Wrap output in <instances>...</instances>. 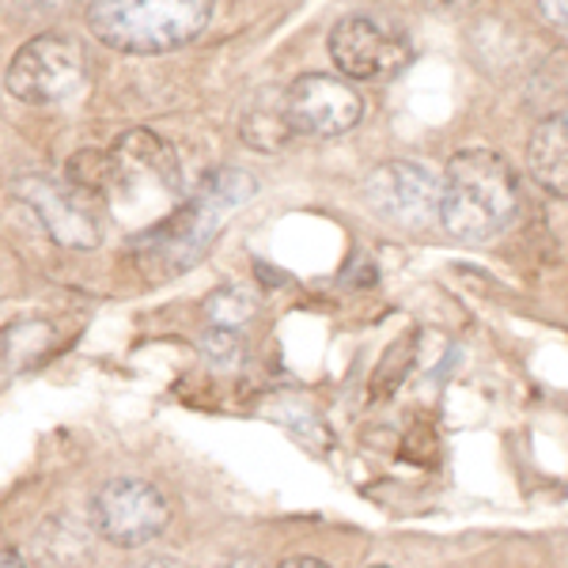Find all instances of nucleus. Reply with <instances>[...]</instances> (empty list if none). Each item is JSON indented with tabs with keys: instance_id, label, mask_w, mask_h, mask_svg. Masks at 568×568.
Here are the masks:
<instances>
[{
	"instance_id": "f257e3e1",
	"label": "nucleus",
	"mask_w": 568,
	"mask_h": 568,
	"mask_svg": "<svg viewBox=\"0 0 568 568\" xmlns=\"http://www.w3.org/2000/svg\"><path fill=\"white\" fill-rule=\"evenodd\" d=\"M254 179L240 168H220L201 186L182 201L175 213H168L160 224H152L144 235L133 240V258L144 277L168 281L179 273L194 270L213 246L224 220L254 197Z\"/></svg>"
},
{
	"instance_id": "f03ea898",
	"label": "nucleus",
	"mask_w": 568,
	"mask_h": 568,
	"mask_svg": "<svg viewBox=\"0 0 568 568\" xmlns=\"http://www.w3.org/2000/svg\"><path fill=\"white\" fill-rule=\"evenodd\" d=\"M519 213V182L508 160L489 149H466L439 182V224L463 243L497 240Z\"/></svg>"
},
{
	"instance_id": "7ed1b4c3",
	"label": "nucleus",
	"mask_w": 568,
	"mask_h": 568,
	"mask_svg": "<svg viewBox=\"0 0 568 568\" xmlns=\"http://www.w3.org/2000/svg\"><path fill=\"white\" fill-rule=\"evenodd\" d=\"M213 16V0H91L88 23L118 53L155 58L194 42Z\"/></svg>"
},
{
	"instance_id": "20e7f679",
	"label": "nucleus",
	"mask_w": 568,
	"mask_h": 568,
	"mask_svg": "<svg viewBox=\"0 0 568 568\" xmlns=\"http://www.w3.org/2000/svg\"><path fill=\"white\" fill-rule=\"evenodd\" d=\"M182 194V163L163 136L149 130H133L118 136L114 149L103 152V190L99 201L110 205L144 209L149 197H179Z\"/></svg>"
},
{
	"instance_id": "39448f33",
	"label": "nucleus",
	"mask_w": 568,
	"mask_h": 568,
	"mask_svg": "<svg viewBox=\"0 0 568 568\" xmlns=\"http://www.w3.org/2000/svg\"><path fill=\"white\" fill-rule=\"evenodd\" d=\"M4 84L20 103L31 106L69 103L88 84V58L69 34H39L20 45V53L8 65Z\"/></svg>"
},
{
	"instance_id": "423d86ee",
	"label": "nucleus",
	"mask_w": 568,
	"mask_h": 568,
	"mask_svg": "<svg viewBox=\"0 0 568 568\" xmlns=\"http://www.w3.org/2000/svg\"><path fill=\"white\" fill-rule=\"evenodd\" d=\"M329 58L349 80H379L409 61V34L390 16L353 12L329 31Z\"/></svg>"
},
{
	"instance_id": "0eeeda50",
	"label": "nucleus",
	"mask_w": 568,
	"mask_h": 568,
	"mask_svg": "<svg viewBox=\"0 0 568 568\" xmlns=\"http://www.w3.org/2000/svg\"><path fill=\"white\" fill-rule=\"evenodd\" d=\"M364 205L383 224L420 232L439 220V179L414 160H387L364 182Z\"/></svg>"
},
{
	"instance_id": "6e6552de",
	"label": "nucleus",
	"mask_w": 568,
	"mask_h": 568,
	"mask_svg": "<svg viewBox=\"0 0 568 568\" xmlns=\"http://www.w3.org/2000/svg\"><path fill=\"white\" fill-rule=\"evenodd\" d=\"M91 516L106 542L136 549L152 542L171 519V508L155 485L141 478H110L99 485L95 500H91Z\"/></svg>"
},
{
	"instance_id": "1a4fd4ad",
	"label": "nucleus",
	"mask_w": 568,
	"mask_h": 568,
	"mask_svg": "<svg viewBox=\"0 0 568 568\" xmlns=\"http://www.w3.org/2000/svg\"><path fill=\"white\" fill-rule=\"evenodd\" d=\"M284 114L288 125L307 136H337L349 133L364 118V95L342 77L329 72H307L284 91Z\"/></svg>"
},
{
	"instance_id": "9d476101",
	"label": "nucleus",
	"mask_w": 568,
	"mask_h": 568,
	"mask_svg": "<svg viewBox=\"0 0 568 568\" xmlns=\"http://www.w3.org/2000/svg\"><path fill=\"white\" fill-rule=\"evenodd\" d=\"M20 194L31 201L34 216L45 224V232L65 246H95L99 243V220H95V197L77 190L69 179L31 175L20 182Z\"/></svg>"
},
{
	"instance_id": "9b49d317",
	"label": "nucleus",
	"mask_w": 568,
	"mask_h": 568,
	"mask_svg": "<svg viewBox=\"0 0 568 568\" xmlns=\"http://www.w3.org/2000/svg\"><path fill=\"white\" fill-rule=\"evenodd\" d=\"M530 175L542 190L568 197V114L542 118L527 144Z\"/></svg>"
},
{
	"instance_id": "f8f14e48",
	"label": "nucleus",
	"mask_w": 568,
	"mask_h": 568,
	"mask_svg": "<svg viewBox=\"0 0 568 568\" xmlns=\"http://www.w3.org/2000/svg\"><path fill=\"white\" fill-rule=\"evenodd\" d=\"M243 141L258 152H277L296 136V130L288 125V114H284V91H262L243 114Z\"/></svg>"
},
{
	"instance_id": "ddd939ff",
	"label": "nucleus",
	"mask_w": 568,
	"mask_h": 568,
	"mask_svg": "<svg viewBox=\"0 0 568 568\" xmlns=\"http://www.w3.org/2000/svg\"><path fill=\"white\" fill-rule=\"evenodd\" d=\"M209 315H213V326H224V329H240L246 318L258 311V304H254V296L246 288H224L216 292L213 300H209Z\"/></svg>"
},
{
	"instance_id": "4468645a",
	"label": "nucleus",
	"mask_w": 568,
	"mask_h": 568,
	"mask_svg": "<svg viewBox=\"0 0 568 568\" xmlns=\"http://www.w3.org/2000/svg\"><path fill=\"white\" fill-rule=\"evenodd\" d=\"M538 4H542V12H546L549 23L568 27V0H538Z\"/></svg>"
},
{
	"instance_id": "2eb2a0df",
	"label": "nucleus",
	"mask_w": 568,
	"mask_h": 568,
	"mask_svg": "<svg viewBox=\"0 0 568 568\" xmlns=\"http://www.w3.org/2000/svg\"><path fill=\"white\" fill-rule=\"evenodd\" d=\"M0 568H27V565H23V557L16 554V549L8 546L4 538H0Z\"/></svg>"
},
{
	"instance_id": "dca6fc26",
	"label": "nucleus",
	"mask_w": 568,
	"mask_h": 568,
	"mask_svg": "<svg viewBox=\"0 0 568 568\" xmlns=\"http://www.w3.org/2000/svg\"><path fill=\"white\" fill-rule=\"evenodd\" d=\"M428 4H433L436 12H463V8L478 4V0H428Z\"/></svg>"
},
{
	"instance_id": "f3484780",
	"label": "nucleus",
	"mask_w": 568,
	"mask_h": 568,
	"mask_svg": "<svg viewBox=\"0 0 568 568\" xmlns=\"http://www.w3.org/2000/svg\"><path fill=\"white\" fill-rule=\"evenodd\" d=\"M277 568H329V565L318 561V557H288V561L277 565Z\"/></svg>"
},
{
	"instance_id": "a211bd4d",
	"label": "nucleus",
	"mask_w": 568,
	"mask_h": 568,
	"mask_svg": "<svg viewBox=\"0 0 568 568\" xmlns=\"http://www.w3.org/2000/svg\"><path fill=\"white\" fill-rule=\"evenodd\" d=\"M136 568H182V565L168 561V557H155V561H144V565H136Z\"/></svg>"
},
{
	"instance_id": "6ab92c4d",
	"label": "nucleus",
	"mask_w": 568,
	"mask_h": 568,
	"mask_svg": "<svg viewBox=\"0 0 568 568\" xmlns=\"http://www.w3.org/2000/svg\"><path fill=\"white\" fill-rule=\"evenodd\" d=\"M375 568H387V565H375Z\"/></svg>"
}]
</instances>
